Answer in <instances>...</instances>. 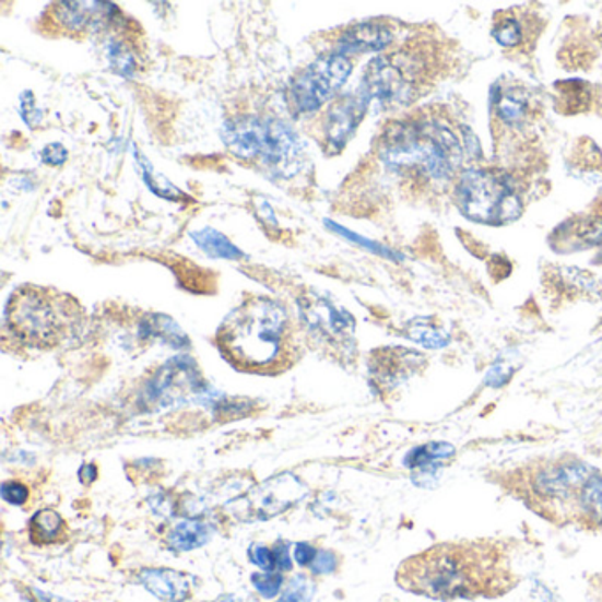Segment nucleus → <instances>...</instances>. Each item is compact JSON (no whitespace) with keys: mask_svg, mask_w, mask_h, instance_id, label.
<instances>
[{"mask_svg":"<svg viewBox=\"0 0 602 602\" xmlns=\"http://www.w3.org/2000/svg\"><path fill=\"white\" fill-rule=\"evenodd\" d=\"M406 592L437 601L487 598L510 589L509 569L487 543H444L410 556L396 575Z\"/></svg>","mask_w":602,"mask_h":602,"instance_id":"nucleus-1","label":"nucleus"},{"mask_svg":"<svg viewBox=\"0 0 602 602\" xmlns=\"http://www.w3.org/2000/svg\"><path fill=\"white\" fill-rule=\"evenodd\" d=\"M216 345L240 371H283L294 359V329L288 311L269 297H248L221 323Z\"/></svg>","mask_w":602,"mask_h":602,"instance_id":"nucleus-2","label":"nucleus"},{"mask_svg":"<svg viewBox=\"0 0 602 602\" xmlns=\"http://www.w3.org/2000/svg\"><path fill=\"white\" fill-rule=\"evenodd\" d=\"M378 156L405 179L444 180L458 170L461 145L455 131L438 120H398L380 137Z\"/></svg>","mask_w":602,"mask_h":602,"instance_id":"nucleus-3","label":"nucleus"},{"mask_svg":"<svg viewBox=\"0 0 602 602\" xmlns=\"http://www.w3.org/2000/svg\"><path fill=\"white\" fill-rule=\"evenodd\" d=\"M82 318L80 304L70 295L43 286L14 290L5 308V329L31 349H54L74 331Z\"/></svg>","mask_w":602,"mask_h":602,"instance_id":"nucleus-4","label":"nucleus"},{"mask_svg":"<svg viewBox=\"0 0 602 602\" xmlns=\"http://www.w3.org/2000/svg\"><path fill=\"white\" fill-rule=\"evenodd\" d=\"M226 147L246 163H257L280 179H292L304 165V147L294 129L278 119L246 116L226 122Z\"/></svg>","mask_w":602,"mask_h":602,"instance_id":"nucleus-5","label":"nucleus"},{"mask_svg":"<svg viewBox=\"0 0 602 602\" xmlns=\"http://www.w3.org/2000/svg\"><path fill=\"white\" fill-rule=\"evenodd\" d=\"M464 216L484 225H504L518 220L523 203L515 180L497 170L464 172L456 188Z\"/></svg>","mask_w":602,"mask_h":602,"instance_id":"nucleus-6","label":"nucleus"},{"mask_svg":"<svg viewBox=\"0 0 602 602\" xmlns=\"http://www.w3.org/2000/svg\"><path fill=\"white\" fill-rule=\"evenodd\" d=\"M352 73V60L340 54H326L306 66L290 83V110L295 116H306L322 108L340 93Z\"/></svg>","mask_w":602,"mask_h":602,"instance_id":"nucleus-7","label":"nucleus"},{"mask_svg":"<svg viewBox=\"0 0 602 602\" xmlns=\"http://www.w3.org/2000/svg\"><path fill=\"white\" fill-rule=\"evenodd\" d=\"M309 493L308 484L295 474H278L258 484L240 500L232 501L231 509L240 520L267 521L297 506Z\"/></svg>","mask_w":602,"mask_h":602,"instance_id":"nucleus-8","label":"nucleus"},{"mask_svg":"<svg viewBox=\"0 0 602 602\" xmlns=\"http://www.w3.org/2000/svg\"><path fill=\"white\" fill-rule=\"evenodd\" d=\"M297 303L300 320L315 340L341 354L352 349L355 320L349 311L318 292H306Z\"/></svg>","mask_w":602,"mask_h":602,"instance_id":"nucleus-9","label":"nucleus"},{"mask_svg":"<svg viewBox=\"0 0 602 602\" xmlns=\"http://www.w3.org/2000/svg\"><path fill=\"white\" fill-rule=\"evenodd\" d=\"M211 391L205 389L202 382V375L197 368L194 361L188 357H177L168 361L163 368L157 369L151 382L145 387L143 400L154 409L177 405L182 401L208 400Z\"/></svg>","mask_w":602,"mask_h":602,"instance_id":"nucleus-10","label":"nucleus"},{"mask_svg":"<svg viewBox=\"0 0 602 602\" xmlns=\"http://www.w3.org/2000/svg\"><path fill=\"white\" fill-rule=\"evenodd\" d=\"M119 10L106 2H56L43 13L45 33L83 37L117 24Z\"/></svg>","mask_w":602,"mask_h":602,"instance_id":"nucleus-11","label":"nucleus"},{"mask_svg":"<svg viewBox=\"0 0 602 602\" xmlns=\"http://www.w3.org/2000/svg\"><path fill=\"white\" fill-rule=\"evenodd\" d=\"M593 472L595 470L590 469L589 464L575 458L552 461L533 472L530 489L539 501L578 500L581 487L592 477Z\"/></svg>","mask_w":602,"mask_h":602,"instance_id":"nucleus-12","label":"nucleus"},{"mask_svg":"<svg viewBox=\"0 0 602 602\" xmlns=\"http://www.w3.org/2000/svg\"><path fill=\"white\" fill-rule=\"evenodd\" d=\"M369 102L371 97L361 87L357 93L346 94L332 103L323 117L322 133L327 149L338 152L345 147L350 137L355 133V128L361 125Z\"/></svg>","mask_w":602,"mask_h":602,"instance_id":"nucleus-13","label":"nucleus"},{"mask_svg":"<svg viewBox=\"0 0 602 602\" xmlns=\"http://www.w3.org/2000/svg\"><path fill=\"white\" fill-rule=\"evenodd\" d=\"M424 363L417 352L405 349L378 350L373 354L371 377L377 386L394 387L403 382Z\"/></svg>","mask_w":602,"mask_h":602,"instance_id":"nucleus-14","label":"nucleus"},{"mask_svg":"<svg viewBox=\"0 0 602 602\" xmlns=\"http://www.w3.org/2000/svg\"><path fill=\"white\" fill-rule=\"evenodd\" d=\"M392 42V34L382 24H357L346 27L338 34L332 54H368V51H382Z\"/></svg>","mask_w":602,"mask_h":602,"instance_id":"nucleus-15","label":"nucleus"},{"mask_svg":"<svg viewBox=\"0 0 602 602\" xmlns=\"http://www.w3.org/2000/svg\"><path fill=\"white\" fill-rule=\"evenodd\" d=\"M456 456V447L449 441H428L417 446L405 456L406 469L414 474L417 484H429L440 472L441 464L451 461Z\"/></svg>","mask_w":602,"mask_h":602,"instance_id":"nucleus-16","label":"nucleus"},{"mask_svg":"<svg viewBox=\"0 0 602 602\" xmlns=\"http://www.w3.org/2000/svg\"><path fill=\"white\" fill-rule=\"evenodd\" d=\"M140 583L154 598L165 602H185L191 595V583L185 573L174 569H143Z\"/></svg>","mask_w":602,"mask_h":602,"instance_id":"nucleus-17","label":"nucleus"},{"mask_svg":"<svg viewBox=\"0 0 602 602\" xmlns=\"http://www.w3.org/2000/svg\"><path fill=\"white\" fill-rule=\"evenodd\" d=\"M211 524L202 520L188 518V520L174 524V529L168 532L166 543H168L172 552L185 553L205 546L211 541Z\"/></svg>","mask_w":602,"mask_h":602,"instance_id":"nucleus-18","label":"nucleus"},{"mask_svg":"<svg viewBox=\"0 0 602 602\" xmlns=\"http://www.w3.org/2000/svg\"><path fill=\"white\" fill-rule=\"evenodd\" d=\"M28 538L37 546L62 543L68 538V524L57 510H37L28 521Z\"/></svg>","mask_w":602,"mask_h":602,"instance_id":"nucleus-19","label":"nucleus"},{"mask_svg":"<svg viewBox=\"0 0 602 602\" xmlns=\"http://www.w3.org/2000/svg\"><path fill=\"white\" fill-rule=\"evenodd\" d=\"M493 105L497 110L498 120L507 126L520 125L521 120L530 114V99L521 91H500L493 93Z\"/></svg>","mask_w":602,"mask_h":602,"instance_id":"nucleus-20","label":"nucleus"},{"mask_svg":"<svg viewBox=\"0 0 602 602\" xmlns=\"http://www.w3.org/2000/svg\"><path fill=\"white\" fill-rule=\"evenodd\" d=\"M579 515L585 523L602 529V474L593 472L578 495Z\"/></svg>","mask_w":602,"mask_h":602,"instance_id":"nucleus-21","label":"nucleus"},{"mask_svg":"<svg viewBox=\"0 0 602 602\" xmlns=\"http://www.w3.org/2000/svg\"><path fill=\"white\" fill-rule=\"evenodd\" d=\"M405 332L406 338L426 349H444L449 343V334L446 329H441L440 326L433 322L432 318H414L406 326Z\"/></svg>","mask_w":602,"mask_h":602,"instance_id":"nucleus-22","label":"nucleus"},{"mask_svg":"<svg viewBox=\"0 0 602 602\" xmlns=\"http://www.w3.org/2000/svg\"><path fill=\"white\" fill-rule=\"evenodd\" d=\"M108 57L111 68L122 76H133L134 71L140 68L139 50L129 39H122V36L111 39L108 45Z\"/></svg>","mask_w":602,"mask_h":602,"instance_id":"nucleus-23","label":"nucleus"},{"mask_svg":"<svg viewBox=\"0 0 602 602\" xmlns=\"http://www.w3.org/2000/svg\"><path fill=\"white\" fill-rule=\"evenodd\" d=\"M194 243L214 258H228V260H237L243 257L239 249L235 248L231 240L226 239L225 235L220 232L205 228V231L193 234Z\"/></svg>","mask_w":602,"mask_h":602,"instance_id":"nucleus-24","label":"nucleus"},{"mask_svg":"<svg viewBox=\"0 0 602 602\" xmlns=\"http://www.w3.org/2000/svg\"><path fill=\"white\" fill-rule=\"evenodd\" d=\"M493 36L501 47L516 48L524 42L523 22L516 14L507 13L493 27Z\"/></svg>","mask_w":602,"mask_h":602,"instance_id":"nucleus-25","label":"nucleus"},{"mask_svg":"<svg viewBox=\"0 0 602 602\" xmlns=\"http://www.w3.org/2000/svg\"><path fill=\"white\" fill-rule=\"evenodd\" d=\"M315 595V585L306 576H297L290 581L285 592L278 602H311Z\"/></svg>","mask_w":602,"mask_h":602,"instance_id":"nucleus-26","label":"nucleus"},{"mask_svg":"<svg viewBox=\"0 0 602 602\" xmlns=\"http://www.w3.org/2000/svg\"><path fill=\"white\" fill-rule=\"evenodd\" d=\"M251 583L263 599H274L283 587V575L280 570H272V573L263 570V573L251 576Z\"/></svg>","mask_w":602,"mask_h":602,"instance_id":"nucleus-27","label":"nucleus"},{"mask_svg":"<svg viewBox=\"0 0 602 602\" xmlns=\"http://www.w3.org/2000/svg\"><path fill=\"white\" fill-rule=\"evenodd\" d=\"M142 163L143 177L147 180V185L151 186L152 191H156V193L162 194V197L170 198V200H177V198L180 197L179 189L174 188L170 180H166L165 177L154 172L151 163L143 162V160Z\"/></svg>","mask_w":602,"mask_h":602,"instance_id":"nucleus-28","label":"nucleus"},{"mask_svg":"<svg viewBox=\"0 0 602 602\" xmlns=\"http://www.w3.org/2000/svg\"><path fill=\"white\" fill-rule=\"evenodd\" d=\"M249 560H251V564H255L258 569L265 570V573L278 570L274 550L263 546V544H253V546L249 547Z\"/></svg>","mask_w":602,"mask_h":602,"instance_id":"nucleus-29","label":"nucleus"},{"mask_svg":"<svg viewBox=\"0 0 602 602\" xmlns=\"http://www.w3.org/2000/svg\"><path fill=\"white\" fill-rule=\"evenodd\" d=\"M2 498H4L8 504L11 506H25L31 497V492L24 483L20 481H8V483L2 484Z\"/></svg>","mask_w":602,"mask_h":602,"instance_id":"nucleus-30","label":"nucleus"},{"mask_svg":"<svg viewBox=\"0 0 602 602\" xmlns=\"http://www.w3.org/2000/svg\"><path fill=\"white\" fill-rule=\"evenodd\" d=\"M309 567H311L314 575H331L338 569V556L323 550V552L317 553L314 564Z\"/></svg>","mask_w":602,"mask_h":602,"instance_id":"nucleus-31","label":"nucleus"},{"mask_svg":"<svg viewBox=\"0 0 602 602\" xmlns=\"http://www.w3.org/2000/svg\"><path fill=\"white\" fill-rule=\"evenodd\" d=\"M512 368H509L507 364H495L489 373H487L486 383L492 387H500L504 383L509 382V378L512 377Z\"/></svg>","mask_w":602,"mask_h":602,"instance_id":"nucleus-32","label":"nucleus"},{"mask_svg":"<svg viewBox=\"0 0 602 602\" xmlns=\"http://www.w3.org/2000/svg\"><path fill=\"white\" fill-rule=\"evenodd\" d=\"M43 162L50 166H59L68 160V151L59 143H51L42 154Z\"/></svg>","mask_w":602,"mask_h":602,"instance_id":"nucleus-33","label":"nucleus"},{"mask_svg":"<svg viewBox=\"0 0 602 602\" xmlns=\"http://www.w3.org/2000/svg\"><path fill=\"white\" fill-rule=\"evenodd\" d=\"M317 553V550L311 544L297 543L295 544L294 558L300 567H309L314 564Z\"/></svg>","mask_w":602,"mask_h":602,"instance_id":"nucleus-34","label":"nucleus"},{"mask_svg":"<svg viewBox=\"0 0 602 602\" xmlns=\"http://www.w3.org/2000/svg\"><path fill=\"white\" fill-rule=\"evenodd\" d=\"M22 116L33 128L42 120V111L34 108V97L31 96V93H24L22 96Z\"/></svg>","mask_w":602,"mask_h":602,"instance_id":"nucleus-35","label":"nucleus"},{"mask_svg":"<svg viewBox=\"0 0 602 602\" xmlns=\"http://www.w3.org/2000/svg\"><path fill=\"white\" fill-rule=\"evenodd\" d=\"M272 550H274V555H276L278 570L283 573V570L292 569V562H290L288 555V543L280 541Z\"/></svg>","mask_w":602,"mask_h":602,"instance_id":"nucleus-36","label":"nucleus"},{"mask_svg":"<svg viewBox=\"0 0 602 602\" xmlns=\"http://www.w3.org/2000/svg\"><path fill=\"white\" fill-rule=\"evenodd\" d=\"M97 475H99V472H97L96 464H82V469L79 472L80 483L87 484V486L88 484L96 483Z\"/></svg>","mask_w":602,"mask_h":602,"instance_id":"nucleus-37","label":"nucleus"},{"mask_svg":"<svg viewBox=\"0 0 602 602\" xmlns=\"http://www.w3.org/2000/svg\"><path fill=\"white\" fill-rule=\"evenodd\" d=\"M28 592H31V598H28L31 602H71L62 598H56L51 593L43 592V590L31 589Z\"/></svg>","mask_w":602,"mask_h":602,"instance_id":"nucleus-38","label":"nucleus"},{"mask_svg":"<svg viewBox=\"0 0 602 602\" xmlns=\"http://www.w3.org/2000/svg\"><path fill=\"white\" fill-rule=\"evenodd\" d=\"M216 602H239L237 599L234 598V595H225V598H221L220 601Z\"/></svg>","mask_w":602,"mask_h":602,"instance_id":"nucleus-39","label":"nucleus"},{"mask_svg":"<svg viewBox=\"0 0 602 602\" xmlns=\"http://www.w3.org/2000/svg\"><path fill=\"white\" fill-rule=\"evenodd\" d=\"M599 260H601V262H602V253H601V255H599Z\"/></svg>","mask_w":602,"mask_h":602,"instance_id":"nucleus-40","label":"nucleus"}]
</instances>
